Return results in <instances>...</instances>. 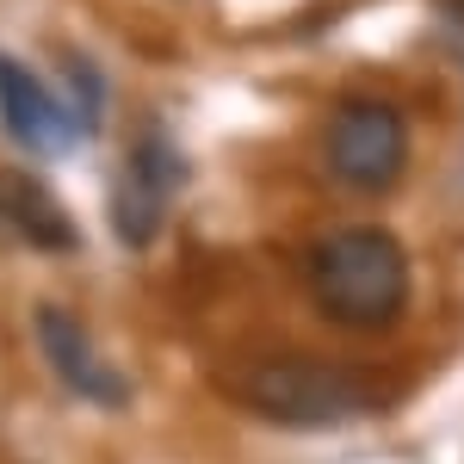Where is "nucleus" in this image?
Masks as SVG:
<instances>
[{"instance_id":"0eeeda50","label":"nucleus","mask_w":464,"mask_h":464,"mask_svg":"<svg viewBox=\"0 0 464 464\" xmlns=\"http://www.w3.org/2000/svg\"><path fill=\"white\" fill-rule=\"evenodd\" d=\"M0 223L19 236V242H32L44 254H74L81 248V229H74V217L63 211V198L32 174H0Z\"/></svg>"},{"instance_id":"7ed1b4c3","label":"nucleus","mask_w":464,"mask_h":464,"mask_svg":"<svg viewBox=\"0 0 464 464\" xmlns=\"http://www.w3.org/2000/svg\"><path fill=\"white\" fill-rule=\"evenodd\" d=\"M322 161L347 192H391L409 168V118L391 100H347L322 130Z\"/></svg>"},{"instance_id":"39448f33","label":"nucleus","mask_w":464,"mask_h":464,"mask_svg":"<svg viewBox=\"0 0 464 464\" xmlns=\"http://www.w3.org/2000/svg\"><path fill=\"white\" fill-rule=\"evenodd\" d=\"M32 334H37L44 365L56 372V384H63L69 396L93 402V409H124V402H130L124 372L93 347V334L81 328L74 310H63V304H37V310H32Z\"/></svg>"},{"instance_id":"f257e3e1","label":"nucleus","mask_w":464,"mask_h":464,"mask_svg":"<svg viewBox=\"0 0 464 464\" xmlns=\"http://www.w3.org/2000/svg\"><path fill=\"white\" fill-rule=\"evenodd\" d=\"M310 297L341 328H391L409 304V254L391 229H328L310 248Z\"/></svg>"},{"instance_id":"423d86ee","label":"nucleus","mask_w":464,"mask_h":464,"mask_svg":"<svg viewBox=\"0 0 464 464\" xmlns=\"http://www.w3.org/2000/svg\"><path fill=\"white\" fill-rule=\"evenodd\" d=\"M0 124H6V137L25 155H44V161H63L87 137L81 111L56 87H44L25 63H13V56H0Z\"/></svg>"},{"instance_id":"20e7f679","label":"nucleus","mask_w":464,"mask_h":464,"mask_svg":"<svg viewBox=\"0 0 464 464\" xmlns=\"http://www.w3.org/2000/svg\"><path fill=\"white\" fill-rule=\"evenodd\" d=\"M179 186H186V155L174 149V137L143 130L124 155L118 179H111V229H118L124 248H155V236L174 217Z\"/></svg>"},{"instance_id":"f03ea898","label":"nucleus","mask_w":464,"mask_h":464,"mask_svg":"<svg viewBox=\"0 0 464 464\" xmlns=\"http://www.w3.org/2000/svg\"><path fill=\"white\" fill-rule=\"evenodd\" d=\"M242 402L279 428H334L372 409L365 378L316 353H273L242 372Z\"/></svg>"}]
</instances>
